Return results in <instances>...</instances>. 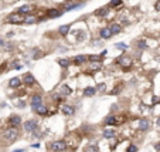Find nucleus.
<instances>
[{
    "label": "nucleus",
    "mask_w": 160,
    "mask_h": 152,
    "mask_svg": "<svg viewBox=\"0 0 160 152\" xmlns=\"http://www.w3.org/2000/svg\"><path fill=\"white\" fill-rule=\"evenodd\" d=\"M24 14L22 13H19V11H14V13H11L7 16L6 19V22L7 23H11V24H24Z\"/></svg>",
    "instance_id": "1"
},
{
    "label": "nucleus",
    "mask_w": 160,
    "mask_h": 152,
    "mask_svg": "<svg viewBox=\"0 0 160 152\" xmlns=\"http://www.w3.org/2000/svg\"><path fill=\"white\" fill-rule=\"evenodd\" d=\"M116 63L122 67L123 70H129V68L132 67V64H133V60H132L129 55H121L116 60Z\"/></svg>",
    "instance_id": "2"
},
{
    "label": "nucleus",
    "mask_w": 160,
    "mask_h": 152,
    "mask_svg": "<svg viewBox=\"0 0 160 152\" xmlns=\"http://www.w3.org/2000/svg\"><path fill=\"white\" fill-rule=\"evenodd\" d=\"M19 136V131H17L16 127H11L9 130H6L4 132V139H7L9 142H14Z\"/></svg>",
    "instance_id": "3"
},
{
    "label": "nucleus",
    "mask_w": 160,
    "mask_h": 152,
    "mask_svg": "<svg viewBox=\"0 0 160 152\" xmlns=\"http://www.w3.org/2000/svg\"><path fill=\"white\" fill-rule=\"evenodd\" d=\"M50 149L54 152H63L67 149V142L65 141H54L50 144Z\"/></svg>",
    "instance_id": "4"
},
{
    "label": "nucleus",
    "mask_w": 160,
    "mask_h": 152,
    "mask_svg": "<svg viewBox=\"0 0 160 152\" xmlns=\"http://www.w3.org/2000/svg\"><path fill=\"white\" fill-rule=\"evenodd\" d=\"M64 10H60V9H55V7H51V9H47L45 11V16L47 19H58V17L63 16Z\"/></svg>",
    "instance_id": "5"
},
{
    "label": "nucleus",
    "mask_w": 160,
    "mask_h": 152,
    "mask_svg": "<svg viewBox=\"0 0 160 152\" xmlns=\"http://www.w3.org/2000/svg\"><path fill=\"white\" fill-rule=\"evenodd\" d=\"M109 10H111V7H109V6H103V7H99V9H96V10L94 11V16L105 19V17L109 14Z\"/></svg>",
    "instance_id": "6"
},
{
    "label": "nucleus",
    "mask_w": 160,
    "mask_h": 152,
    "mask_svg": "<svg viewBox=\"0 0 160 152\" xmlns=\"http://www.w3.org/2000/svg\"><path fill=\"white\" fill-rule=\"evenodd\" d=\"M112 36L113 34H112V31H111V28L109 27H101L99 28V38H101V40H109Z\"/></svg>",
    "instance_id": "7"
},
{
    "label": "nucleus",
    "mask_w": 160,
    "mask_h": 152,
    "mask_svg": "<svg viewBox=\"0 0 160 152\" xmlns=\"http://www.w3.org/2000/svg\"><path fill=\"white\" fill-rule=\"evenodd\" d=\"M88 61H89L88 55L80 54V55H75L74 58H72V64H75V65H82V64H85V63H88Z\"/></svg>",
    "instance_id": "8"
},
{
    "label": "nucleus",
    "mask_w": 160,
    "mask_h": 152,
    "mask_svg": "<svg viewBox=\"0 0 160 152\" xmlns=\"http://www.w3.org/2000/svg\"><path fill=\"white\" fill-rule=\"evenodd\" d=\"M22 80H23V84H26L28 87H31V85L36 84V78H34V76H33L31 73H26V74L23 76Z\"/></svg>",
    "instance_id": "9"
},
{
    "label": "nucleus",
    "mask_w": 160,
    "mask_h": 152,
    "mask_svg": "<svg viewBox=\"0 0 160 152\" xmlns=\"http://www.w3.org/2000/svg\"><path fill=\"white\" fill-rule=\"evenodd\" d=\"M71 26H72V24H61L58 27V34L63 36V37H67L68 33L71 31Z\"/></svg>",
    "instance_id": "10"
},
{
    "label": "nucleus",
    "mask_w": 160,
    "mask_h": 152,
    "mask_svg": "<svg viewBox=\"0 0 160 152\" xmlns=\"http://www.w3.org/2000/svg\"><path fill=\"white\" fill-rule=\"evenodd\" d=\"M33 10H34V7H33L31 4H23V6H20L16 11H19V13H22V14H24V16H26V14L33 13Z\"/></svg>",
    "instance_id": "11"
},
{
    "label": "nucleus",
    "mask_w": 160,
    "mask_h": 152,
    "mask_svg": "<svg viewBox=\"0 0 160 152\" xmlns=\"http://www.w3.org/2000/svg\"><path fill=\"white\" fill-rule=\"evenodd\" d=\"M23 127H24V130H26L27 132H31V131L37 130V122H36V121H26Z\"/></svg>",
    "instance_id": "12"
},
{
    "label": "nucleus",
    "mask_w": 160,
    "mask_h": 152,
    "mask_svg": "<svg viewBox=\"0 0 160 152\" xmlns=\"http://www.w3.org/2000/svg\"><path fill=\"white\" fill-rule=\"evenodd\" d=\"M109 28H111V31H112L113 36L122 33V24H119V23H111V24H109Z\"/></svg>",
    "instance_id": "13"
},
{
    "label": "nucleus",
    "mask_w": 160,
    "mask_h": 152,
    "mask_svg": "<svg viewBox=\"0 0 160 152\" xmlns=\"http://www.w3.org/2000/svg\"><path fill=\"white\" fill-rule=\"evenodd\" d=\"M22 84H23V80L20 77H13L10 81H9V85H10L11 88H19Z\"/></svg>",
    "instance_id": "14"
},
{
    "label": "nucleus",
    "mask_w": 160,
    "mask_h": 152,
    "mask_svg": "<svg viewBox=\"0 0 160 152\" xmlns=\"http://www.w3.org/2000/svg\"><path fill=\"white\" fill-rule=\"evenodd\" d=\"M37 14H33V13H30V14H26V17H24V24H34V23H37Z\"/></svg>",
    "instance_id": "15"
},
{
    "label": "nucleus",
    "mask_w": 160,
    "mask_h": 152,
    "mask_svg": "<svg viewBox=\"0 0 160 152\" xmlns=\"http://www.w3.org/2000/svg\"><path fill=\"white\" fill-rule=\"evenodd\" d=\"M41 104H43V98H41V95H34V97L31 98V107H33V109H36L38 105H41Z\"/></svg>",
    "instance_id": "16"
},
{
    "label": "nucleus",
    "mask_w": 160,
    "mask_h": 152,
    "mask_svg": "<svg viewBox=\"0 0 160 152\" xmlns=\"http://www.w3.org/2000/svg\"><path fill=\"white\" fill-rule=\"evenodd\" d=\"M30 55H31V60H38V58L43 55V53L38 49H31L30 50Z\"/></svg>",
    "instance_id": "17"
},
{
    "label": "nucleus",
    "mask_w": 160,
    "mask_h": 152,
    "mask_svg": "<svg viewBox=\"0 0 160 152\" xmlns=\"http://www.w3.org/2000/svg\"><path fill=\"white\" fill-rule=\"evenodd\" d=\"M22 120H20V117H17V115H11L10 118H9V124L11 127H17V125H20Z\"/></svg>",
    "instance_id": "18"
},
{
    "label": "nucleus",
    "mask_w": 160,
    "mask_h": 152,
    "mask_svg": "<svg viewBox=\"0 0 160 152\" xmlns=\"http://www.w3.org/2000/svg\"><path fill=\"white\" fill-rule=\"evenodd\" d=\"M71 64H72V60H69V58H60L58 60V65L63 68H68Z\"/></svg>",
    "instance_id": "19"
},
{
    "label": "nucleus",
    "mask_w": 160,
    "mask_h": 152,
    "mask_svg": "<svg viewBox=\"0 0 160 152\" xmlns=\"http://www.w3.org/2000/svg\"><path fill=\"white\" fill-rule=\"evenodd\" d=\"M136 49H139V50H146V49H149V46H147V41H146V40H143V38L138 40V41H136Z\"/></svg>",
    "instance_id": "20"
},
{
    "label": "nucleus",
    "mask_w": 160,
    "mask_h": 152,
    "mask_svg": "<svg viewBox=\"0 0 160 152\" xmlns=\"http://www.w3.org/2000/svg\"><path fill=\"white\" fill-rule=\"evenodd\" d=\"M75 37H77V41L82 43V41H84V40L86 38V33L84 31V30H80V31L75 33Z\"/></svg>",
    "instance_id": "21"
},
{
    "label": "nucleus",
    "mask_w": 160,
    "mask_h": 152,
    "mask_svg": "<svg viewBox=\"0 0 160 152\" xmlns=\"http://www.w3.org/2000/svg\"><path fill=\"white\" fill-rule=\"evenodd\" d=\"M122 4H123V0H111L108 6H109L111 9H118V7H121Z\"/></svg>",
    "instance_id": "22"
},
{
    "label": "nucleus",
    "mask_w": 160,
    "mask_h": 152,
    "mask_svg": "<svg viewBox=\"0 0 160 152\" xmlns=\"http://www.w3.org/2000/svg\"><path fill=\"white\" fill-rule=\"evenodd\" d=\"M95 94H96L95 87H86L85 90H84V95H86V97H92V95H95Z\"/></svg>",
    "instance_id": "23"
},
{
    "label": "nucleus",
    "mask_w": 160,
    "mask_h": 152,
    "mask_svg": "<svg viewBox=\"0 0 160 152\" xmlns=\"http://www.w3.org/2000/svg\"><path fill=\"white\" fill-rule=\"evenodd\" d=\"M63 112H64V115H74L75 109H74V107H71V105H64V107H63Z\"/></svg>",
    "instance_id": "24"
},
{
    "label": "nucleus",
    "mask_w": 160,
    "mask_h": 152,
    "mask_svg": "<svg viewBox=\"0 0 160 152\" xmlns=\"http://www.w3.org/2000/svg\"><path fill=\"white\" fill-rule=\"evenodd\" d=\"M149 121L147 120H140V122H139V130H142V131H147L149 130Z\"/></svg>",
    "instance_id": "25"
},
{
    "label": "nucleus",
    "mask_w": 160,
    "mask_h": 152,
    "mask_svg": "<svg viewBox=\"0 0 160 152\" xmlns=\"http://www.w3.org/2000/svg\"><path fill=\"white\" fill-rule=\"evenodd\" d=\"M102 68V63H98V61H94L89 65V71H99Z\"/></svg>",
    "instance_id": "26"
},
{
    "label": "nucleus",
    "mask_w": 160,
    "mask_h": 152,
    "mask_svg": "<svg viewBox=\"0 0 160 152\" xmlns=\"http://www.w3.org/2000/svg\"><path fill=\"white\" fill-rule=\"evenodd\" d=\"M88 58H89V63H94V61L102 63V55L101 54H89L88 55Z\"/></svg>",
    "instance_id": "27"
},
{
    "label": "nucleus",
    "mask_w": 160,
    "mask_h": 152,
    "mask_svg": "<svg viewBox=\"0 0 160 152\" xmlns=\"http://www.w3.org/2000/svg\"><path fill=\"white\" fill-rule=\"evenodd\" d=\"M115 49L121 50V51H126L129 49V46L126 43H122V41H119V43H115Z\"/></svg>",
    "instance_id": "28"
},
{
    "label": "nucleus",
    "mask_w": 160,
    "mask_h": 152,
    "mask_svg": "<svg viewBox=\"0 0 160 152\" xmlns=\"http://www.w3.org/2000/svg\"><path fill=\"white\" fill-rule=\"evenodd\" d=\"M36 111H37V114H40V115H45L48 112L47 107H45V105H43V104H41V105H38L37 108H36Z\"/></svg>",
    "instance_id": "29"
},
{
    "label": "nucleus",
    "mask_w": 160,
    "mask_h": 152,
    "mask_svg": "<svg viewBox=\"0 0 160 152\" xmlns=\"http://www.w3.org/2000/svg\"><path fill=\"white\" fill-rule=\"evenodd\" d=\"M102 135H103V138H106V139H111V138L115 136V131L113 130H105Z\"/></svg>",
    "instance_id": "30"
},
{
    "label": "nucleus",
    "mask_w": 160,
    "mask_h": 152,
    "mask_svg": "<svg viewBox=\"0 0 160 152\" xmlns=\"http://www.w3.org/2000/svg\"><path fill=\"white\" fill-rule=\"evenodd\" d=\"M61 94H63V95H69V94H72V90H71L68 85L64 84V85L61 87Z\"/></svg>",
    "instance_id": "31"
},
{
    "label": "nucleus",
    "mask_w": 160,
    "mask_h": 152,
    "mask_svg": "<svg viewBox=\"0 0 160 152\" xmlns=\"http://www.w3.org/2000/svg\"><path fill=\"white\" fill-rule=\"evenodd\" d=\"M106 125H116V117L115 115H109L106 118Z\"/></svg>",
    "instance_id": "32"
},
{
    "label": "nucleus",
    "mask_w": 160,
    "mask_h": 152,
    "mask_svg": "<svg viewBox=\"0 0 160 152\" xmlns=\"http://www.w3.org/2000/svg\"><path fill=\"white\" fill-rule=\"evenodd\" d=\"M121 90H122V85L119 84V85H116V87H115V88L112 90V91H111V95H119Z\"/></svg>",
    "instance_id": "33"
},
{
    "label": "nucleus",
    "mask_w": 160,
    "mask_h": 152,
    "mask_svg": "<svg viewBox=\"0 0 160 152\" xmlns=\"http://www.w3.org/2000/svg\"><path fill=\"white\" fill-rule=\"evenodd\" d=\"M96 90H99L101 92H105L106 91V84H105V82H99V84L96 85Z\"/></svg>",
    "instance_id": "34"
},
{
    "label": "nucleus",
    "mask_w": 160,
    "mask_h": 152,
    "mask_svg": "<svg viewBox=\"0 0 160 152\" xmlns=\"http://www.w3.org/2000/svg\"><path fill=\"white\" fill-rule=\"evenodd\" d=\"M85 152H99V151H98V148L95 145H88L85 148Z\"/></svg>",
    "instance_id": "35"
},
{
    "label": "nucleus",
    "mask_w": 160,
    "mask_h": 152,
    "mask_svg": "<svg viewBox=\"0 0 160 152\" xmlns=\"http://www.w3.org/2000/svg\"><path fill=\"white\" fill-rule=\"evenodd\" d=\"M126 120L125 117H122V115H119V117H116V125H119V124H122L123 121Z\"/></svg>",
    "instance_id": "36"
},
{
    "label": "nucleus",
    "mask_w": 160,
    "mask_h": 152,
    "mask_svg": "<svg viewBox=\"0 0 160 152\" xmlns=\"http://www.w3.org/2000/svg\"><path fill=\"white\" fill-rule=\"evenodd\" d=\"M138 151V148L135 147V145H129L128 147V152H136Z\"/></svg>",
    "instance_id": "37"
},
{
    "label": "nucleus",
    "mask_w": 160,
    "mask_h": 152,
    "mask_svg": "<svg viewBox=\"0 0 160 152\" xmlns=\"http://www.w3.org/2000/svg\"><path fill=\"white\" fill-rule=\"evenodd\" d=\"M6 67H7V63H3V64L0 65V73H6Z\"/></svg>",
    "instance_id": "38"
},
{
    "label": "nucleus",
    "mask_w": 160,
    "mask_h": 152,
    "mask_svg": "<svg viewBox=\"0 0 160 152\" xmlns=\"http://www.w3.org/2000/svg\"><path fill=\"white\" fill-rule=\"evenodd\" d=\"M155 10L156 11H160V0H157L155 3Z\"/></svg>",
    "instance_id": "39"
},
{
    "label": "nucleus",
    "mask_w": 160,
    "mask_h": 152,
    "mask_svg": "<svg viewBox=\"0 0 160 152\" xmlns=\"http://www.w3.org/2000/svg\"><path fill=\"white\" fill-rule=\"evenodd\" d=\"M17 107H19V108H24V107H26V104H24V101H19Z\"/></svg>",
    "instance_id": "40"
},
{
    "label": "nucleus",
    "mask_w": 160,
    "mask_h": 152,
    "mask_svg": "<svg viewBox=\"0 0 160 152\" xmlns=\"http://www.w3.org/2000/svg\"><path fill=\"white\" fill-rule=\"evenodd\" d=\"M68 50L69 49H67V47H61V49H60V51H61V53H67Z\"/></svg>",
    "instance_id": "41"
},
{
    "label": "nucleus",
    "mask_w": 160,
    "mask_h": 152,
    "mask_svg": "<svg viewBox=\"0 0 160 152\" xmlns=\"http://www.w3.org/2000/svg\"><path fill=\"white\" fill-rule=\"evenodd\" d=\"M13 36H14V33L11 31V33H7V37H13Z\"/></svg>",
    "instance_id": "42"
},
{
    "label": "nucleus",
    "mask_w": 160,
    "mask_h": 152,
    "mask_svg": "<svg viewBox=\"0 0 160 152\" xmlns=\"http://www.w3.org/2000/svg\"><path fill=\"white\" fill-rule=\"evenodd\" d=\"M155 148H156V149H157V151H160V144H156V145H155Z\"/></svg>",
    "instance_id": "43"
},
{
    "label": "nucleus",
    "mask_w": 160,
    "mask_h": 152,
    "mask_svg": "<svg viewBox=\"0 0 160 152\" xmlns=\"http://www.w3.org/2000/svg\"><path fill=\"white\" fill-rule=\"evenodd\" d=\"M0 46H4V41H3V38H0Z\"/></svg>",
    "instance_id": "44"
},
{
    "label": "nucleus",
    "mask_w": 160,
    "mask_h": 152,
    "mask_svg": "<svg viewBox=\"0 0 160 152\" xmlns=\"http://www.w3.org/2000/svg\"><path fill=\"white\" fill-rule=\"evenodd\" d=\"M24 149H16V151H13V152H23Z\"/></svg>",
    "instance_id": "45"
},
{
    "label": "nucleus",
    "mask_w": 160,
    "mask_h": 152,
    "mask_svg": "<svg viewBox=\"0 0 160 152\" xmlns=\"http://www.w3.org/2000/svg\"><path fill=\"white\" fill-rule=\"evenodd\" d=\"M157 125H159V127H160V118H159V120H157Z\"/></svg>",
    "instance_id": "46"
},
{
    "label": "nucleus",
    "mask_w": 160,
    "mask_h": 152,
    "mask_svg": "<svg viewBox=\"0 0 160 152\" xmlns=\"http://www.w3.org/2000/svg\"><path fill=\"white\" fill-rule=\"evenodd\" d=\"M0 9H1V6H0Z\"/></svg>",
    "instance_id": "47"
}]
</instances>
